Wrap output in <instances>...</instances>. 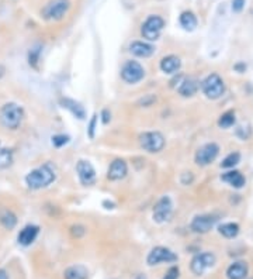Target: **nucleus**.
Returning <instances> with one entry per match:
<instances>
[{"label":"nucleus","mask_w":253,"mask_h":279,"mask_svg":"<svg viewBox=\"0 0 253 279\" xmlns=\"http://www.w3.org/2000/svg\"><path fill=\"white\" fill-rule=\"evenodd\" d=\"M56 178L55 168L51 164H44L38 168L27 173L26 176V185L31 191H40L49 186Z\"/></svg>","instance_id":"1"},{"label":"nucleus","mask_w":253,"mask_h":279,"mask_svg":"<svg viewBox=\"0 0 253 279\" xmlns=\"http://www.w3.org/2000/svg\"><path fill=\"white\" fill-rule=\"evenodd\" d=\"M23 117H24V112L17 103L10 102L3 105V108L0 109V123L7 130L19 129L23 122Z\"/></svg>","instance_id":"2"},{"label":"nucleus","mask_w":253,"mask_h":279,"mask_svg":"<svg viewBox=\"0 0 253 279\" xmlns=\"http://www.w3.org/2000/svg\"><path fill=\"white\" fill-rule=\"evenodd\" d=\"M201 90L208 99H219L225 92V83L218 73H211L201 82Z\"/></svg>","instance_id":"3"},{"label":"nucleus","mask_w":253,"mask_h":279,"mask_svg":"<svg viewBox=\"0 0 253 279\" xmlns=\"http://www.w3.org/2000/svg\"><path fill=\"white\" fill-rule=\"evenodd\" d=\"M70 9L69 0H49L42 9L41 15L45 20H61Z\"/></svg>","instance_id":"4"},{"label":"nucleus","mask_w":253,"mask_h":279,"mask_svg":"<svg viewBox=\"0 0 253 279\" xmlns=\"http://www.w3.org/2000/svg\"><path fill=\"white\" fill-rule=\"evenodd\" d=\"M140 144L144 150L151 154H155V152H161L163 150L166 140L159 131H147L140 136Z\"/></svg>","instance_id":"5"},{"label":"nucleus","mask_w":253,"mask_h":279,"mask_svg":"<svg viewBox=\"0 0 253 279\" xmlns=\"http://www.w3.org/2000/svg\"><path fill=\"white\" fill-rule=\"evenodd\" d=\"M165 27V20L159 16H149L145 23L142 24L141 33L144 38L148 41H156L162 34V30Z\"/></svg>","instance_id":"6"},{"label":"nucleus","mask_w":253,"mask_h":279,"mask_svg":"<svg viewBox=\"0 0 253 279\" xmlns=\"http://www.w3.org/2000/svg\"><path fill=\"white\" fill-rule=\"evenodd\" d=\"M121 78L126 83L135 85V83H138L145 78V69L137 61H126L122 66V69H121Z\"/></svg>","instance_id":"7"},{"label":"nucleus","mask_w":253,"mask_h":279,"mask_svg":"<svg viewBox=\"0 0 253 279\" xmlns=\"http://www.w3.org/2000/svg\"><path fill=\"white\" fill-rule=\"evenodd\" d=\"M177 261V255L172 250H169L166 247H155L154 250L148 254L147 264L149 266H154V265H159L162 262H176Z\"/></svg>","instance_id":"8"},{"label":"nucleus","mask_w":253,"mask_h":279,"mask_svg":"<svg viewBox=\"0 0 253 279\" xmlns=\"http://www.w3.org/2000/svg\"><path fill=\"white\" fill-rule=\"evenodd\" d=\"M217 261L215 255L212 252H201L196 257L191 259V264H190V268H191V272L194 275H203L204 272L207 271L208 268L214 266Z\"/></svg>","instance_id":"9"},{"label":"nucleus","mask_w":253,"mask_h":279,"mask_svg":"<svg viewBox=\"0 0 253 279\" xmlns=\"http://www.w3.org/2000/svg\"><path fill=\"white\" fill-rule=\"evenodd\" d=\"M219 154V147L215 143H208L203 145L201 148H198L196 152V164L200 166H207V165L212 164L215 161V158Z\"/></svg>","instance_id":"10"},{"label":"nucleus","mask_w":253,"mask_h":279,"mask_svg":"<svg viewBox=\"0 0 253 279\" xmlns=\"http://www.w3.org/2000/svg\"><path fill=\"white\" fill-rule=\"evenodd\" d=\"M173 213V203L169 196L161 198L154 208V220L156 223H166Z\"/></svg>","instance_id":"11"},{"label":"nucleus","mask_w":253,"mask_h":279,"mask_svg":"<svg viewBox=\"0 0 253 279\" xmlns=\"http://www.w3.org/2000/svg\"><path fill=\"white\" fill-rule=\"evenodd\" d=\"M76 172L82 185L90 186L96 182V169L93 168V165L89 161H84V159L77 161Z\"/></svg>","instance_id":"12"},{"label":"nucleus","mask_w":253,"mask_h":279,"mask_svg":"<svg viewBox=\"0 0 253 279\" xmlns=\"http://www.w3.org/2000/svg\"><path fill=\"white\" fill-rule=\"evenodd\" d=\"M217 217L212 215H201V216H196L191 222V230L194 233H198V234H205L208 233L217 223Z\"/></svg>","instance_id":"13"},{"label":"nucleus","mask_w":253,"mask_h":279,"mask_svg":"<svg viewBox=\"0 0 253 279\" xmlns=\"http://www.w3.org/2000/svg\"><path fill=\"white\" fill-rule=\"evenodd\" d=\"M128 173V166L124 159H115L112 161L108 172H107V178L110 180H119V179L125 178Z\"/></svg>","instance_id":"14"},{"label":"nucleus","mask_w":253,"mask_h":279,"mask_svg":"<svg viewBox=\"0 0 253 279\" xmlns=\"http://www.w3.org/2000/svg\"><path fill=\"white\" fill-rule=\"evenodd\" d=\"M200 87V82L194 78H183L180 85L177 86V92L182 95L183 98H191L194 96Z\"/></svg>","instance_id":"15"},{"label":"nucleus","mask_w":253,"mask_h":279,"mask_svg":"<svg viewBox=\"0 0 253 279\" xmlns=\"http://www.w3.org/2000/svg\"><path fill=\"white\" fill-rule=\"evenodd\" d=\"M38 233H40V227H38V226H35V224H28V226H26V227L19 233L17 240H19V243H20L21 245H30V244L34 243L35 238L38 236Z\"/></svg>","instance_id":"16"},{"label":"nucleus","mask_w":253,"mask_h":279,"mask_svg":"<svg viewBox=\"0 0 253 279\" xmlns=\"http://www.w3.org/2000/svg\"><path fill=\"white\" fill-rule=\"evenodd\" d=\"M61 106L63 109H66V110H69L72 115L75 116L76 119L79 120H83L84 117H86V112H84V108L79 103V102L73 101V99H69V98H62L61 101Z\"/></svg>","instance_id":"17"},{"label":"nucleus","mask_w":253,"mask_h":279,"mask_svg":"<svg viewBox=\"0 0 253 279\" xmlns=\"http://www.w3.org/2000/svg\"><path fill=\"white\" fill-rule=\"evenodd\" d=\"M130 51L131 54L138 58H149L151 55H154L155 47L151 44L144 43V41H134L130 45Z\"/></svg>","instance_id":"18"},{"label":"nucleus","mask_w":253,"mask_h":279,"mask_svg":"<svg viewBox=\"0 0 253 279\" xmlns=\"http://www.w3.org/2000/svg\"><path fill=\"white\" fill-rule=\"evenodd\" d=\"M247 271H249L247 264L243 261H238V262H233L228 266L226 276H228V279H245Z\"/></svg>","instance_id":"19"},{"label":"nucleus","mask_w":253,"mask_h":279,"mask_svg":"<svg viewBox=\"0 0 253 279\" xmlns=\"http://www.w3.org/2000/svg\"><path fill=\"white\" fill-rule=\"evenodd\" d=\"M180 66H182L180 58L176 57V55H168V57H165L161 61L162 72L169 73V75L176 73V72L180 69Z\"/></svg>","instance_id":"20"},{"label":"nucleus","mask_w":253,"mask_h":279,"mask_svg":"<svg viewBox=\"0 0 253 279\" xmlns=\"http://www.w3.org/2000/svg\"><path fill=\"white\" fill-rule=\"evenodd\" d=\"M65 279H87L89 278V271L83 265H72L66 268L63 272Z\"/></svg>","instance_id":"21"},{"label":"nucleus","mask_w":253,"mask_h":279,"mask_svg":"<svg viewBox=\"0 0 253 279\" xmlns=\"http://www.w3.org/2000/svg\"><path fill=\"white\" fill-rule=\"evenodd\" d=\"M0 224L6 230H13L17 226V216L10 209L0 208Z\"/></svg>","instance_id":"22"},{"label":"nucleus","mask_w":253,"mask_h":279,"mask_svg":"<svg viewBox=\"0 0 253 279\" xmlns=\"http://www.w3.org/2000/svg\"><path fill=\"white\" fill-rule=\"evenodd\" d=\"M221 179L224 180V182H228L229 185L233 186V188H236V189H240V188H243L246 183L245 178H243V175L238 171H231V172H226L224 173Z\"/></svg>","instance_id":"23"},{"label":"nucleus","mask_w":253,"mask_h":279,"mask_svg":"<svg viewBox=\"0 0 253 279\" xmlns=\"http://www.w3.org/2000/svg\"><path fill=\"white\" fill-rule=\"evenodd\" d=\"M218 231L221 236H224L225 238H233L238 236L239 233V226L236 223H224L218 227Z\"/></svg>","instance_id":"24"},{"label":"nucleus","mask_w":253,"mask_h":279,"mask_svg":"<svg viewBox=\"0 0 253 279\" xmlns=\"http://www.w3.org/2000/svg\"><path fill=\"white\" fill-rule=\"evenodd\" d=\"M180 26H182L184 30H194L197 27V19L196 16L193 15L191 12H184L180 16Z\"/></svg>","instance_id":"25"},{"label":"nucleus","mask_w":253,"mask_h":279,"mask_svg":"<svg viewBox=\"0 0 253 279\" xmlns=\"http://www.w3.org/2000/svg\"><path fill=\"white\" fill-rule=\"evenodd\" d=\"M13 164V151L0 145V169H6Z\"/></svg>","instance_id":"26"},{"label":"nucleus","mask_w":253,"mask_h":279,"mask_svg":"<svg viewBox=\"0 0 253 279\" xmlns=\"http://www.w3.org/2000/svg\"><path fill=\"white\" fill-rule=\"evenodd\" d=\"M233 124H235V113L233 112H226L218 120V126L221 129H229Z\"/></svg>","instance_id":"27"},{"label":"nucleus","mask_w":253,"mask_h":279,"mask_svg":"<svg viewBox=\"0 0 253 279\" xmlns=\"http://www.w3.org/2000/svg\"><path fill=\"white\" fill-rule=\"evenodd\" d=\"M40 55H41V47H34L28 52V64L31 68L38 69V64H40Z\"/></svg>","instance_id":"28"},{"label":"nucleus","mask_w":253,"mask_h":279,"mask_svg":"<svg viewBox=\"0 0 253 279\" xmlns=\"http://www.w3.org/2000/svg\"><path fill=\"white\" fill-rule=\"evenodd\" d=\"M240 161V154L239 152H231L229 155H226L224 158V161L221 162V166L222 168H233L235 165L239 164Z\"/></svg>","instance_id":"29"},{"label":"nucleus","mask_w":253,"mask_h":279,"mask_svg":"<svg viewBox=\"0 0 253 279\" xmlns=\"http://www.w3.org/2000/svg\"><path fill=\"white\" fill-rule=\"evenodd\" d=\"M68 143H69V137L65 136V134H56V136L52 137V144L56 148H61V147L66 145Z\"/></svg>","instance_id":"30"},{"label":"nucleus","mask_w":253,"mask_h":279,"mask_svg":"<svg viewBox=\"0 0 253 279\" xmlns=\"http://www.w3.org/2000/svg\"><path fill=\"white\" fill-rule=\"evenodd\" d=\"M70 234L73 237H76V238H80V237H83L86 234V229L82 224H73L70 227Z\"/></svg>","instance_id":"31"},{"label":"nucleus","mask_w":253,"mask_h":279,"mask_svg":"<svg viewBox=\"0 0 253 279\" xmlns=\"http://www.w3.org/2000/svg\"><path fill=\"white\" fill-rule=\"evenodd\" d=\"M96 124H97V115L91 116V120L89 123V127H87V134H89V138L93 140L94 138V133H96Z\"/></svg>","instance_id":"32"},{"label":"nucleus","mask_w":253,"mask_h":279,"mask_svg":"<svg viewBox=\"0 0 253 279\" xmlns=\"http://www.w3.org/2000/svg\"><path fill=\"white\" fill-rule=\"evenodd\" d=\"M179 275H180L179 268L177 266H172V268H169V271L166 272V275H165L163 279H179Z\"/></svg>","instance_id":"33"},{"label":"nucleus","mask_w":253,"mask_h":279,"mask_svg":"<svg viewBox=\"0 0 253 279\" xmlns=\"http://www.w3.org/2000/svg\"><path fill=\"white\" fill-rule=\"evenodd\" d=\"M155 102H156V96H154V95H147L144 99H141V105L142 106H145V108H148V106H152Z\"/></svg>","instance_id":"34"},{"label":"nucleus","mask_w":253,"mask_h":279,"mask_svg":"<svg viewBox=\"0 0 253 279\" xmlns=\"http://www.w3.org/2000/svg\"><path fill=\"white\" fill-rule=\"evenodd\" d=\"M245 6V0H233L232 2V10L233 12H240Z\"/></svg>","instance_id":"35"},{"label":"nucleus","mask_w":253,"mask_h":279,"mask_svg":"<svg viewBox=\"0 0 253 279\" xmlns=\"http://www.w3.org/2000/svg\"><path fill=\"white\" fill-rule=\"evenodd\" d=\"M101 116H103V123H104V124H107V123L111 120V115H110V112H108L107 109H104V110L101 112Z\"/></svg>","instance_id":"36"},{"label":"nucleus","mask_w":253,"mask_h":279,"mask_svg":"<svg viewBox=\"0 0 253 279\" xmlns=\"http://www.w3.org/2000/svg\"><path fill=\"white\" fill-rule=\"evenodd\" d=\"M0 279H9V275L5 269H0Z\"/></svg>","instance_id":"37"},{"label":"nucleus","mask_w":253,"mask_h":279,"mask_svg":"<svg viewBox=\"0 0 253 279\" xmlns=\"http://www.w3.org/2000/svg\"><path fill=\"white\" fill-rule=\"evenodd\" d=\"M5 72H6V69H5V66H3V65H0V79L5 76Z\"/></svg>","instance_id":"38"},{"label":"nucleus","mask_w":253,"mask_h":279,"mask_svg":"<svg viewBox=\"0 0 253 279\" xmlns=\"http://www.w3.org/2000/svg\"><path fill=\"white\" fill-rule=\"evenodd\" d=\"M137 279H147V276H145V275H138Z\"/></svg>","instance_id":"39"}]
</instances>
